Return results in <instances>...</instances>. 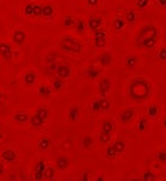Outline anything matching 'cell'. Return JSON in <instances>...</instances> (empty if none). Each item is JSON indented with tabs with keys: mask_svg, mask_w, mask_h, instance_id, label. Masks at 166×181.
Here are the masks:
<instances>
[{
	"mask_svg": "<svg viewBox=\"0 0 166 181\" xmlns=\"http://www.w3.org/2000/svg\"><path fill=\"white\" fill-rule=\"evenodd\" d=\"M61 48L67 51V52H74V54H78V52L81 51V45L75 42L72 38H64L61 42Z\"/></svg>",
	"mask_w": 166,
	"mask_h": 181,
	"instance_id": "cell-1",
	"label": "cell"
},
{
	"mask_svg": "<svg viewBox=\"0 0 166 181\" xmlns=\"http://www.w3.org/2000/svg\"><path fill=\"white\" fill-rule=\"evenodd\" d=\"M45 169H46V165H45V163L44 161H39L37 163V165H35V169H34V179L35 180H43L44 179V171H45Z\"/></svg>",
	"mask_w": 166,
	"mask_h": 181,
	"instance_id": "cell-2",
	"label": "cell"
},
{
	"mask_svg": "<svg viewBox=\"0 0 166 181\" xmlns=\"http://www.w3.org/2000/svg\"><path fill=\"white\" fill-rule=\"evenodd\" d=\"M109 89H110V81H109V79L104 78V79H102V80L99 81L98 90H99V94H101V96H102V97H105L107 92L109 91Z\"/></svg>",
	"mask_w": 166,
	"mask_h": 181,
	"instance_id": "cell-3",
	"label": "cell"
},
{
	"mask_svg": "<svg viewBox=\"0 0 166 181\" xmlns=\"http://www.w3.org/2000/svg\"><path fill=\"white\" fill-rule=\"evenodd\" d=\"M56 75L62 79H66L70 75V67L67 65H60L56 71Z\"/></svg>",
	"mask_w": 166,
	"mask_h": 181,
	"instance_id": "cell-4",
	"label": "cell"
},
{
	"mask_svg": "<svg viewBox=\"0 0 166 181\" xmlns=\"http://www.w3.org/2000/svg\"><path fill=\"white\" fill-rule=\"evenodd\" d=\"M0 55L3 56V58L5 60H10L12 57V50H11V46L5 44V43H1L0 44Z\"/></svg>",
	"mask_w": 166,
	"mask_h": 181,
	"instance_id": "cell-5",
	"label": "cell"
},
{
	"mask_svg": "<svg viewBox=\"0 0 166 181\" xmlns=\"http://www.w3.org/2000/svg\"><path fill=\"white\" fill-rule=\"evenodd\" d=\"M16 152L12 150H6V151H4L3 152V159L5 162H9V163H12L16 161Z\"/></svg>",
	"mask_w": 166,
	"mask_h": 181,
	"instance_id": "cell-6",
	"label": "cell"
},
{
	"mask_svg": "<svg viewBox=\"0 0 166 181\" xmlns=\"http://www.w3.org/2000/svg\"><path fill=\"white\" fill-rule=\"evenodd\" d=\"M87 25H88V28L95 32V31H97V29H99L101 25H102V20L98 18V17H92V18H90Z\"/></svg>",
	"mask_w": 166,
	"mask_h": 181,
	"instance_id": "cell-7",
	"label": "cell"
},
{
	"mask_svg": "<svg viewBox=\"0 0 166 181\" xmlns=\"http://www.w3.org/2000/svg\"><path fill=\"white\" fill-rule=\"evenodd\" d=\"M26 40V33L23 31H16L15 34H14V42L17 44V45H21L24 43Z\"/></svg>",
	"mask_w": 166,
	"mask_h": 181,
	"instance_id": "cell-8",
	"label": "cell"
},
{
	"mask_svg": "<svg viewBox=\"0 0 166 181\" xmlns=\"http://www.w3.org/2000/svg\"><path fill=\"white\" fill-rule=\"evenodd\" d=\"M56 165L60 170H64V169L68 168L69 161H68L67 157H60V158H57V161H56Z\"/></svg>",
	"mask_w": 166,
	"mask_h": 181,
	"instance_id": "cell-9",
	"label": "cell"
},
{
	"mask_svg": "<svg viewBox=\"0 0 166 181\" xmlns=\"http://www.w3.org/2000/svg\"><path fill=\"white\" fill-rule=\"evenodd\" d=\"M29 122H31V124H32V126H34V128H40L41 125L44 124V119L43 118H40L39 115H37V114H34V115H32L31 118H29Z\"/></svg>",
	"mask_w": 166,
	"mask_h": 181,
	"instance_id": "cell-10",
	"label": "cell"
},
{
	"mask_svg": "<svg viewBox=\"0 0 166 181\" xmlns=\"http://www.w3.org/2000/svg\"><path fill=\"white\" fill-rule=\"evenodd\" d=\"M14 119L17 122V123H20V124H23V123H26V122H28L29 119V115L24 112H17L15 115H14Z\"/></svg>",
	"mask_w": 166,
	"mask_h": 181,
	"instance_id": "cell-11",
	"label": "cell"
},
{
	"mask_svg": "<svg viewBox=\"0 0 166 181\" xmlns=\"http://www.w3.org/2000/svg\"><path fill=\"white\" fill-rule=\"evenodd\" d=\"M112 61H113V57H112L109 52H104V54H102L99 57V62H101V65H103V66H109Z\"/></svg>",
	"mask_w": 166,
	"mask_h": 181,
	"instance_id": "cell-12",
	"label": "cell"
},
{
	"mask_svg": "<svg viewBox=\"0 0 166 181\" xmlns=\"http://www.w3.org/2000/svg\"><path fill=\"white\" fill-rule=\"evenodd\" d=\"M132 117H133V109H126L120 114V120L122 123H127V122L131 120Z\"/></svg>",
	"mask_w": 166,
	"mask_h": 181,
	"instance_id": "cell-13",
	"label": "cell"
},
{
	"mask_svg": "<svg viewBox=\"0 0 166 181\" xmlns=\"http://www.w3.org/2000/svg\"><path fill=\"white\" fill-rule=\"evenodd\" d=\"M156 43V37H149V38H144L141 40V44L142 46L144 48H153Z\"/></svg>",
	"mask_w": 166,
	"mask_h": 181,
	"instance_id": "cell-14",
	"label": "cell"
},
{
	"mask_svg": "<svg viewBox=\"0 0 166 181\" xmlns=\"http://www.w3.org/2000/svg\"><path fill=\"white\" fill-rule=\"evenodd\" d=\"M37 80V75H35L34 72H27L24 74V83L27 85H33Z\"/></svg>",
	"mask_w": 166,
	"mask_h": 181,
	"instance_id": "cell-15",
	"label": "cell"
},
{
	"mask_svg": "<svg viewBox=\"0 0 166 181\" xmlns=\"http://www.w3.org/2000/svg\"><path fill=\"white\" fill-rule=\"evenodd\" d=\"M38 92H39V95H40L41 97H45V98H47V97L51 96V89H50V87L47 86V85H41V86L39 87Z\"/></svg>",
	"mask_w": 166,
	"mask_h": 181,
	"instance_id": "cell-16",
	"label": "cell"
},
{
	"mask_svg": "<svg viewBox=\"0 0 166 181\" xmlns=\"http://www.w3.org/2000/svg\"><path fill=\"white\" fill-rule=\"evenodd\" d=\"M38 146H39V148L40 150H47L51 146V141H50V139H47V137H43L40 140V141L38 142Z\"/></svg>",
	"mask_w": 166,
	"mask_h": 181,
	"instance_id": "cell-17",
	"label": "cell"
},
{
	"mask_svg": "<svg viewBox=\"0 0 166 181\" xmlns=\"http://www.w3.org/2000/svg\"><path fill=\"white\" fill-rule=\"evenodd\" d=\"M113 129H114V126H113V123H112L110 120H104L103 122V124H102V131L112 134Z\"/></svg>",
	"mask_w": 166,
	"mask_h": 181,
	"instance_id": "cell-18",
	"label": "cell"
},
{
	"mask_svg": "<svg viewBox=\"0 0 166 181\" xmlns=\"http://www.w3.org/2000/svg\"><path fill=\"white\" fill-rule=\"evenodd\" d=\"M35 114L39 115L40 118H43L44 120H46V119H47V117H49V111H47V108H45V107H40V108L37 109Z\"/></svg>",
	"mask_w": 166,
	"mask_h": 181,
	"instance_id": "cell-19",
	"label": "cell"
},
{
	"mask_svg": "<svg viewBox=\"0 0 166 181\" xmlns=\"http://www.w3.org/2000/svg\"><path fill=\"white\" fill-rule=\"evenodd\" d=\"M55 174H56V171H55V169L53 168H51V167L46 168L45 171H44V179L51 180V179H53V176H55Z\"/></svg>",
	"mask_w": 166,
	"mask_h": 181,
	"instance_id": "cell-20",
	"label": "cell"
},
{
	"mask_svg": "<svg viewBox=\"0 0 166 181\" xmlns=\"http://www.w3.org/2000/svg\"><path fill=\"white\" fill-rule=\"evenodd\" d=\"M79 117V108L78 107H73L72 109L69 111V119L72 122H75L76 119H78Z\"/></svg>",
	"mask_w": 166,
	"mask_h": 181,
	"instance_id": "cell-21",
	"label": "cell"
},
{
	"mask_svg": "<svg viewBox=\"0 0 166 181\" xmlns=\"http://www.w3.org/2000/svg\"><path fill=\"white\" fill-rule=\"evenodd\" d=\"M113 146H114V148H115V151L118 153H121V152H124V150H125V142L120 141V140L119 141H116Z\"/></svg>",
	"mask_w": 166,
	"mask_h": 181,
	"instance_id": "cell-22",
	"label": "cell"
},
{
	"mask_svg": "<svg viewBox=\"0 0 166 181\" xmlns=\"http://www.w3.org/2000/svg\"><path fill=\"white\" fill-rule=\"evenodd\" d=\"M63 87V80H62V78H60V77H57L55 80H53V89L55 90H61Z\"/></svg>",
	"mask_w": 166,
	"mask_h": 181,
	"instance_id": "cell-23",
	"label": "cell"
},
{
	"mask_svg": "<svg viewBox=\"0 0 166 181\" xmlns=\"http://www.w3.org/2000/svg\"><path fill=\"white\" fill-rule=\"evenodd\" d=\"M105 154H107V157H109V158H114V157L118 154V152L115 151V148H114V146H113V145L109 146V147L107 148Z\"/></svg>",
	"mask_w": 166,
	"mask_h": 181,
	"instance_id": "cell-24",
	"label": "cell"
},
{
	"mask_svg": "<svg viewBox=\"0 0 166 181\" xmlns=\"http://www.w3.org/2000/svg\"><path fill=\"white\" fill-rule=\"evenodd\" d=\"M99 141L102 142V143H107V142H109V141H110V134L102 131V133H101V135H99Z\"/></svg>",
	"mask_w": 166,
	"mask_h": 181,
	"instance_id": "cell-25",
	"label": "cell"
},
{
	"mask_svg": "<svg viewBox=\"0 0 166 181\" xmlns=\"http://www.w3.org/2000/svg\"><path fill=\"white\" fill-rule=\"evenodd\" d=\"M99 102H101V108H102V111H107V109H109V107H110V102L107 100L105 97H102L99 100Z\"/></svg>",
	"mask_w": 166,
	"mask_h": 181,
	"instance_id": "cell-26",
	"label": "cell"
},
{
	"mask_svg": "<svg viewBox=\"0 0 166 181\" xmlns=\"http://www.w3.org/2000/svg\"><path fill=\"white\" fill-rule=\"evenodd\" d=\"M86 74H87V77H88V78L95 79V78H97V77H98L99 72L96 71V69H93V68H88L87 71H86Z\"/></svg>",
	"mask_w": 166,
	"mask_h": 181,
	"instance_id": "cell-27",
	"label": "cell"
},
{
	"mask_svg": "<svg viewBox=\"0 0 166 181\" xmlns=\"http://www.w3.org/2000/svg\"><path fill=\"white\" fill-rule=\"evenodd\" d=\"M125 63H126L127 67H133L136 63H137V57H135V56H129V57L126 58Z\"/></svg>",
	"mask_w": 166,
	"mask_h": 181,
	"instance_id": "cell-28",
	"label": "cell"
},
{
	"mask_svg": "<svg viewBox=\"0 0 166 181\" xmlns=\"http://www.w3.org/2000/svg\"><path fill=\"white\" fill-rule=\"evenodd\" d=\"M124 27H125V22H124L121 18H116L114 21V28L116 29V31H121Z\"/></svg>",
	"mask_w": 166,
	"mask_h": 181,
	"instance_id": "cell-29",
	"label": "cell"
},
{
	"mask_svg": "<svg viewBox=\"0 0 166 181\" xmlns=\"http://www.w3.org/2000/svg\"><path fill=\"white\" fill-rule=\"evenodd\" d=\"M53 14V8L51 5H45L43 6V15L44 16H52Z\"/></svg>",
	"mask_w": 166,
	"mask_h": 181,
	"instance_id": "cell-30",
	"label": "cell"
},
{
	"mask_svg": "<svg viewBox=\"0 0 166 181\" xmlns=\"http://www.w3.org/2000/svg\"><path fill=\"white\" fill-rule=\"evenodd\" d=\"M92 143H93V140H92V137H90V136H86V137H84V139H82V146H84L85 148L91 147V146H92Z\"/></svg>",
	"mask_w": 166,
	"mask_h": 181,
	"instance_id": "cell-31",
	"label": "cell"
},
{
	"mask_svg": "<svg viewBox=\"0 0 166 181\" xmlns=\"http://www.w3.org/2000/svg\"><path fill=\"white\" fill-rule=\"evenodd\" d=\"M126 21L129 22V23H135V21H136V14L133 12V11H129V12L126 14Z\"/></svg>",
	"mask_w": 166,
	"mask_h": 181,
	"instance_id": "cell-32",
	"label": "cell"
},
{
	"mask_svg": "<svg viewBox=\"0 0 166 181\" xmlns=\"http://www.w3.org/2000/svg\"><path fill=\"white\" fill-rule=\"evenodd\" d=\"M91 109L93 111V112H99V111H102V108H101V102H99V100H96V101L92 103Z\"/></svg>",
	"mask_w": 166,
	"mask_h": 181,
	"instance_id": "cell-33",
	"label": "cell"
},
{
	"mask_svg": "<svg viewBox=\"0 0 166 181\" xmlns=\"http://www.w3.org/2000/svg\"><path fill=\"white\" fill-rule=\"evenodd\" d=\"M159 112V109L156 106H150L149 108H148V114H149L150 117H155Z\"/></svg>",
	"mask_w": 166,
	"mask_h": 181,
	"instance_id": "cell-34",
	"label": "cell"
},
{
	"mask_svg": "<svg viewBox=\"0 0 166 181\" xmlns=\"http://www.w3.org/2000/svg\"><path fill=\"white\" fill-rule=\"evenodd\" d=\"M84 29H85V22L84 21H78L76 22V31H78L79 33H82L84 32Z\"/></svg>",
	"mask_w": 166,
	"mask_h": 181,
	"instance_id": "cell-35",
	"label": "cell"
},
{
	"mask_svg": "<svg viewBox=\"0 0 166 181\" xmlns=\"http://www.w3.org/2000/svg\"><path fill=\"white\" fill-rule=\"evenodd\" d=\"M95 44L98 48H102L105 45V38H95Z\"/></svg>",
	"mask_w": 166,
	"mask_h": 181,
	"instance_id": "cell-36",
	"label": "cell"
},
{
	"mask_svg": "<svg viewBox=\"0 0 166 181\" xmlns=\"http://www.w3.org/2000/svg\"><path fill=\"white\" fill-rule=\"evenodd\" d=\"M143 179L146 181H153L154 179H155V175H154L152 171H146L144 175H143Z\"/></svg>",
	"mask_w": 166,
	"mask_h": 181,
	"instance_id": "cell-37",
	"label": "cell"
},
{
	"mask_svg": "<svg viewBox=\"0 0 166 181\" xmlns=\"http://www.w3.org/2000/svg\"><path fill=\"white\" fill-rule=\"evenodd\" d=\"M58 66H60V65H57L56 62H51V63H49V65H47V68H49V71H50L51 73H56Z\"/></svg>",
	"mask_w": 166,
	"mask_h": 181,
	"instance_id": "cell-38",
	"label": "cell"
},
{
	"mask_svg": "<svg viewBox=\"0 0 166 181\" xmlns=\"http://www.w3.org/2000/svg\"><path fill=\"white\" fill-rule=\"evenodd\" d=\"M24 14L28 15V16H31V15H34V5H27L26 9H24Z\"/></svg>",
	"mask_w": 166,
	"mask_h": 181,
	"instance_id": "cell-39",
	"label": "cell"
},
{
	"mask_svg": "<svg viewBox=\"0 0 166 181\" xmlns=\"http://www.w3.org/2000/svg\"><path fill=\"white\" fill-rule=\"evenodd\" d=\"M34 15L35 16L43 15V6H40V5H34Z\"/></svg>",
	"mask_w": 166,
	"mask_h": 181,
	"instance_id": "cell-40",
	"label": "cell"
},
{
	"mask_svg": "<svg viewBox=\"0 0 166 181\" xmlns=\"http://www.w3.org/2000/svg\"><path fill=\"white\" fill-rule=\"evenodd\" d=\"M146 128H147V119L143 118V119L139 122V124H138V130L139 131H144Z\"/></svg>",
	"mask_w": 166,
	"mask_h": 181,
	"instance_id": "cell-41",
	"label": "cell"
},
{
	"mask_svg": "<svg viewBox=\"0 0 166 181\" xmlns=\"http://www.w3.org/2000/svg\"><path fill=\"white\" fill-rule=\"evenodd\" d=\"M158 159L161 163H166V152L165 151H161V152L158 153Z\"/></svg>",
	"mask_w": 166,
	"mask_h": 181,
	"instance_id": "cell-42",
	"label": "cell"
},
{
	"mask_svg": "<svg viewBox=\"0 0 166 181\" xmlns=\"http://www.w3.org/2000/svg\"><path fill=\"white\" fill-rule=\"evenodd\" d=\"M63 23H64V26H66V27H70V26H73V25H74V20H73L70 16H68L67 18L64 20Z\"/></svg>",
	"mask_w": 166,
	"mask_h": 181,
	"instance_id": "cell-43",
	"label": "cell"
},
{
	"mask_svg": "<svg viewBox=\"0 0 166 181\" xmlns=\"http://www.w3.org/2000/svg\"><path fill=\"white\" fill-rule=\"evenodd\" d=\"M148 5V0H137V6L141 9H144Z\"/></svg>",
	"mask_w": 166,
	"mask_h": 181,
	"instance_id": "cell-44",
	"label": "cell"
},
{
	"mask_svg": "<svg viewBox=\"0 0 166 181\" xmlns=\"http://www.w3.org/2000/svg\"><path fill=\"white\" fill-rule=\"evenodd\" d=\"M95 38H105V33L103 31L97 29V31H95Z\"/></svg>",
	"mask_w": 166,
	"mask_h": 181,
	"instance_id": "cell-45",
	"label": "cell"
},
{
	"mask_svg": "<svg viewBox=\"0 0 166 181\" xmlns=\"http://www.w3.org/2000/svg\"><path fill=\"white\" fill-rule=\"evenodd\" d=\"M159 58L161 61H166V49H161L159 51Z\"/></svg>",
	"mask_w": 166,
	"mask_h": 181,
	"instance_id": "cell-46",
	"label": "cell"
},
{
	"mask_svg": "<svg viewBox=\"0 0 166 181\" xmlns=\"http://www.w3.org/2000/svg\"><path fill=\"white\" fill-rule=\"evenodd\" d=\"M98 3V0H87V4L90 5V6H96Z\"/></svg>",
	"mask_w": 166,
	"mask_h": 181,
	"instance_id": "cell-47",
	"label": "cell"
},
{
	"mask_svg": "<svg viewBox=\"0 0 166 181\" xmlns=\"http://www.w3.org/2000/svg\"><path fill=\"white\" fill-rule=\"evenodd\" d=\"M159 4L161 5V6L165 8V6H166V0H159Z\"/></svg>",
	"mask_w": 166,
	"mask_h": 181,
	"instance_id": "cell-48",
	"label": "cell"
},
{
	"mask_svg": "<svg viewBox=\"0 0 166 181\" xmlns=\"http://www.w3.org/2000/svg\"><path fill=\"white\" fill-rule=\"evenodd\" d=\"M4 170H5V169H4V164H3V163H0V175L4 173Z\"/></svg>",
	"mask_w": 166,
	"mask_h": 181,
	"instance_id": "cell-49",
	"label": "cell"
},
{
	"mask_svg": "<svg viewBox=\"0 0 166 181\" xmlns=\"http://www.w3.org/2000/svg\"><path fill=\"white\" fill-rule=\"evenodd\" d=\"M87 179H88V176H87L86 174H84V176H82V180H87Z\"/></svg>",
	"mask_w": 166,
	"mask_h": 181,
	"instance_id": "cell-50",
	"label": "cell"
},
{
	"mask_svg": "<svg viewBox=\"0 0 166 181\" xmlns=\"http://www.w3.org/2000/svg\"><path fill=\"white\" fill-rule=\"evenodd\" d=\"M164 126L166 128V118H165V120H164Z\"/></svg>",
	"mask_w": 166,
	"mask_h": 181,
	"instance_id": "cell-51",
	"label": "cell"
},
{
	"mask_svg": "<svg viewBox=\"0 0 166 181\" xmlns=\"http://www.w3.org/2000/svg\"><path fill=\"white\" fill-rule=\"evenodd\" d=\"M0 101H1V92H0Z\"/></svg>",
	"mask_w": 166,
	"mask_h": 181,
	"instance_id": "cell-52",
	"label": "cell"
},
{
	"mask_svg": "<svg viewBox=\"0 0 166 181\" xmlns=\"http://www.w3.org/2000/svg\"><path fill=\"white\" fill-rule=\"evenodd\" d=\"M165 9H166V6H165Z\"/></svg>",
	"mask_w": 166,
	"mask_h": 181,
	"instance_id": "cell-53",
	"label": "cell"
}]
</instances>
